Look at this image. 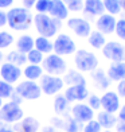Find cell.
Masks as SVG:
<instances>
[{
  "label": "cell",
  "mask_w": 125,
  "mask_h": 132,
  "mask_svg": "<svg viewBox=\"0 0 125 132\" xmlns=\"http://www.w3.org/2000/svg\"><path fill=\"white\" fill-rule=\"evenodd\" d=\"M32 23V16L27 8L16 7L7 12V24L16 31L27 30Z\"/></svg>",
  "instance_id": "6da1fadb"
},
{
  "label": "cell",
  "mask_w": 125,
  "mask_h": 132,
  "mask_svg": "<svg viewBox=\"0 0 125 132\" xmlns=\"http://www.w3.org/2000/svg\"><path fill=\"white\" fill-rule=\"evenodd\" d=\"M34 24L37 27V31L40 34V37L51 38L58 32L61 27V20L54 19L47 14H37L34 16Z\"/></svg>",
  "instance_id": "7a4b0ae2"
},
{
  "label": "cell",
  "mask_w": 125,
  "mask_h": 132,
  "mask_svg": "<svg viewBox=\"0 0 125 132\" xmlns=\"http://www.w3.org/2000/svg\"><path fill=\"white\" fill-rule=\"evenodd\" d=\"M74 63L78 71H83V73H92L98 69V58L96 57V54L83 49L75 51Z\"/></svg>",
  "instance_id": "3957f363"
},
{
  "label": "cell",
  "mask_w": 125,
  "mask_h": 132,
  "mask_svg": "<svg viewBox=\"0 0 125 132\" xmlns=\"http://www.w3.org/2000/svg\"><path fill=\"white\" fill-rule=\"evenodd\" d=\"M42 69H43V71H46V73L50 74V76L61 77V76H63L65 73H66L67 65H66V61H65L61 55L51 53L46 58H43Z\"/></svg>",
  "instance_id": "277c9868"
},
{
  "label": "cell",
  "mask_w": 125,
  "mask_h": 132,
  "mask_svg": "<svg viewBox=\"0 0 125 132\" xmlns=\"http://www.w3.org/2000/svg\"><path fill=\"white\" fill-rule=\"evenodd\" d=\"M23 116H24L23 109L19 106V104H15L12 101L3 104V106L0 108V121L5 124H15L20 121Z\"/></svg>",
  "instance_id": "5b68a950"
},
{
  "label": "cell",
  "mask_w": 125,
  "mask_h": 132,
  "mask_svg": "<svg viewBox=\"0 0 125 132\" xmlns=\"http://www.w3.org/2000/svg\"><path fill=\"white\" fill-rule=\"evenodd\" d=\"M52 51L58 55H71L77 51L75 42L71 39L67 34H59L52 43Z\"/></svg>",
  "instance_id": "8992f818"
},
{
  "label": "cell",
  "mask_w": 125,
  "mask_h": 132,
  "mask_svg": "<svg viewBox=\"0 0 125 132\" xmlns=\"http://www.w3.org/2000/svg\"><path fill=\"white\" fill-rule=\"evenodd\" d=\"M39 86L42 89V93H44L47 96H54L58 92L62 90V88L65 86V82L61 77H58V76L44 74V76L40 77Z\"/></svg>",
  "instance_id": "52a82bcc"
},
{
  "label": "cell",
  "mask_w": 125,
  "mask_h": 132,
  "mask_svg": "<svg viewBox=\"0 0 125 132\" xmlns=\"http://www.w3.org/2000/svg\"><path fill=\"white\" fill-rule=\"evenodd\" d=\"M102 54L106 59L112 62H125V46L120 42L109 40L102 47Z\"/></svg>",
  "instance_id": "ba28073f"
},
{
  "label": "cell",
  "mask_w": 125,
  "mask_h": 132,
  "mask_svg": "<svg viewBox=\"0 0 125 132\" xmlns=\"http://www.w3.org/2000/svg\"><path fill=\"white\" fill-rule=\"evenodd\" d=\"M15 92L23 100H38L42 96V89L39 86V84H37L35 81H28V80L17 84V86L15 88Z\"/></svg>",
  "instance_id": "9c48e42d"
},
{
  "label": "cell",
  "mask_w": 125,
  "mask_h": 132,
  "mask_svg": "<svg viewBox=\"0 0 125 132\" xmlns=\"http://www.w3.org/2000/svg\"><path fill=\"white\" fill-rule=\"evenodd\" d=\"M101 108H102L105 112L116 115L121 108L120 96L117 94V92L108 90L101 96Z\"/></svg>",
  "instance_id": "30bf717a"
},
{
  "label": "cell",
  "mask_w": 125,
  "mask_h": 132,
  "mask_svg": "<svg viewBox=\"0 0 125 132\" xmlns=\"http://www.w3.org/2000/svg\"><path fill=\"white\" fill-rule=\"evenodd\" d=\"M67 27L79 38H87L92 32V26L86 19L82 18H71L67 20Z\"/></svg>",
  "instance_id": "8fae6325"
},
{
  "label": "cell",
  "mask_w": 125,
  "mask_h": 132,
  "mask_svg": "<svg viewBox=\"0 0 125 132\" xmlns=\"http://www.w3.org/2000/svg\"><path fill=\"white\" fill-rule=\"evenodd\" d=\"M71 117H73L74 120H77L78 123H81V124H85L87 121H90V120H93L94 111L89 105L78 103V104H75L73 108H71Z\"/></svg>",
  "instance_id": "7c38bea8"
},
{
  "label": "cell",
  "mask_w": 125,
  "mask_h": 132,
  "mask_svg": "<svg viewBox=\"0 0 125 132\" xmlns=\"http://www.w3.org/2000/svg\"><path fill=\"white\" fill-rule=\"evenodd\" d=\"M116 23H117V19L113 15L102 14L101 16H98V19L96 22L97 31H100L101 34H104V35H109L112 32H114Z\"/></svg>",
  "instance_id": "4fadbf2b"
},
{
  "label": "cell",
  "mask_w": 125,
  "mask_h": 132,
  "mask_svg": "<svg viewBox=\"0 0 125 132\" xmlns=\"http://www.w3.org/2000/svg\"><path fill=\"white\" fill-rule=\"evenodd\" d=\"M22 76V70L19 66H15L10 62H5L2 65V68H0V77H2V80L8 82V84H14L16 82L17 80L20 78Z\"/></svg>",
  "instance_id": "5bb4252c"
},
{
  "label": "cell",
  "mask_w": 125,
  "mask_h": 132,
  "mask_svg": "<svg viewBox=\"0 0 125 132\" xmlns=\"http://www.w3.org/2000/svg\"><path fill=\"white\" fill-rule=\"evenodd\" d=\"M65 97L69 103H75V101H83L89 97V90L86 85H73L69 86L66 90H65Z\"/></svg>",
  "instance_id": "9a60e30c"
},
{
  "label": "cell",
  "mask_w": 125,
  "mask_h": 132,
  "mask_svg": "<svg viewBox=\"0 0 125 132\" xmlns=\"http://www.w3.org/2000/svg\"><path fill=\"white\" fill-rule=\"evenodd\" d=\"M39 121L32 116L23 117L20 121L15 123L14 132H38L39 131Z\"/></svg>",
  "instance_id": "2e32d148"
},
{
  "label": "cell",
  "mask_w": 125,
  "mask_h": 132,
  "mask_svg": "<svg viewBox=\"0 0 125 132\" xmlns=\"http://www.w3.org/2000/svg\"><path fill=\"white\" fill-rule=\"evenodd\" d=\"M49 14L51 15V18H54V19L63 20V19H67L69 10H67V7L65 5V3L62 2V0H51Z\"/></svg>",
  "instance_id": "e0dca14e"
},
{
  "label": "cell",
  "mask_w": 125,
  "mask_h": 132,
  "mask_svg": "<svg viewBox=\"0 0 125 132\" xmlns=\"http://www.w3.org/2000/svg\"><path fill=\"white\" fill-rule=\"evenodd\" d=\"M83 11L92 16H101L105 14V7L102 0H83Z\"/></svg>",
  "instance_id": "ac0fdd59"
},
{
  "label": "cell",
  "mask_w": 125,
  "mask_h": 132,
  "mask_svg": "<svg viewBox=\"0 0 125 132\" xmlns=\"http://www.w3.org/2000/svg\"><path fill=\"white\" fill-rule=\"evenodd\" d=\"M106 76L110 81L120 82L125 80V62H113L106 71Z\"/></svg>",
  "instance_id": "d6986e66"
},
{
  "label": "cell",
  "mask_w": 125,
  "mask_h": 132,
  "mask_svg": "<svg viewBox=\"0 0 125 132\" xmlns=\"http://www.w3.org/2000/svg\"><path fill=\"white\" fill-rule=\"evenodd\" d=\"M92 78L94 81L96 88L101 89V90L108 89V86L110 85V80L108 78V76H106L105 71L101 70V69H96L94 71H92Z\"/></svg>",
  "instance_id": "ffe728a7"
},
{
  "label": "cell",
  "mask_w": 125,
  "mask_h": 132,
  "mask_svg": "<svg viewBox=\"0 0 125 132\" xmlns=\"http://www.w3.org/2000/svg\"><path fill=\"white\" fill-rule=\"evenodd\" d=\"M63 82L67 84L69 86L73 85H86V80L78 70H69L67 73H65L63 77Z\"/></svg>",
  "instance_id": "44dd1931"
},
{
  "label": "cell",
  "mask_w": 125,
  "mask_h": 132,
  "mask_svg": "<svg viewBox=\"0 0 125 132\" xmlns=\"http://www.w3.org/2000/svg\"><path fill=\"white\" fill-rule=\"evenodd\" d=\"M97 121L100 123V125L104 129H112L117 123V117L113 115V113H108L105 111H101L97 115Z\"/></svg>",
  "instance_id": "7402d4cb"
},
{
  "label": "cell",
  "mask_w": 125,
  "mask_h": 132,
  "mask_svg": "<svg viewBox=\"0 0 125 132\" xmlns=\"http://www.w3.org/2000/svg\"><path fill=\"white\" fill-rule=\"evenodd\" d=\"M23 74H24V77L28 81H37L43 76V69H42L40 65H31L30 63L24 68Z\"/></svg>",
  "instance_id": "603a6c76"
},
{
  "label": "cell",
  "mask_w": 125,
  "mask_h": 132,
  "mask_svg": "<svg viewBox=\"0 0 125 132\" xmlns=\"http://www.w3.org/2000/svg\"><path fill=\"white\" fill-rule=\"evenodd\" d=\"M34 43H35V40L30 37V35H22L16 42L17 51H20L23 54H27L34 49Z\"/></svg>",
  "instance_id": "cb8c5ba5"
},
{
  "label": "cell",
  "mask_w": 125,
  "mask_h": 132,
  "mask_svg": "<svg viewBox=\"0 0 125 132\" xmlns=\"http://www.w3.org/2000/svg\"><path fill=\"white\" fill-rule=\"evenodd\" d=\"M87 42L93 49H102L106 43V39H105V35L101 34L100 31H92L90 35L87 37Z\"/></svg>",
  "instance_id": "d4e9b609"
},
{
  "label": "cell",
  "mask_w": 125,
  "mask_h": 132,
  "mask_svg": "<svg viewBox=\"0 0 125 132\" xmlns=\"http://www.w3.org/2000/svg\"><path fill=\"white\" fill-rule=\"evenodd\" d=\"M34 46L42 54H51V51H52V42L49 38H44V37H38L35 39Z\"/></svg>",
  "instance_id": "484cf974"
},
{
  "label": "cell",
  "mask_w": 125,
  "mask_h": 132,
  "mask_svg": "<svg viewBox=\"0 0 125 132\" xmlns=\"http://www.w3.org/2000/svg\"><path fill=\"white\" fill-rule=\"evenodd\" d=\"M69 101L66 100L65 96H57L55 100H54V111L57 115L59 116H63L66 115L67 111H69Z\"/></svg>",
  "instance_id": "4316f807"
},
{
  "label": "cell",
  "mask_w": 125,
  "mask_h": 132,
  "mask_svg": "<svg viewBox=\"0 0 125 132\" xmlns=\"http://www.w3.org/2000/svg\"><path fill=\"white\" fill-rule=\"evenodd\" d=\"M7 62L20 68L22 65H24L27 62V55L23 54V53H20V51H17V50L16 51H11L7 55Z\"/></svg>",
  "instance_id": "83f0119b"
},
{
  "label": "cell",
  "mask_w": 125,
  "mask_h": 132,
  "mask_svg": "<svg viewBox=\"0 0 125 132\" xmlns=\"http://www.w3.org/2000/svg\"><path fill=\"white\" fill-rule=\"evenodd\" d=\"M102 2H104L105 11H108V14L114 16V15H118L121 12L120 0H102Z\"/></svg>",
  "instance_id": "f1b7e54d"
},
{
  "label": "cell",
  "mask_w": 125,
  "mask_h": 132,
  "mask_svg": "<svg viewBox=\"0 0 125 132\" xmlns=\"http://www.w3.org/2000/svg\"><path fill=\"white\" fill-rule=\"evenodd\" d=\"M65 121H63V128L66 132H79L81 131V123H78L77 120H74L73 117H66V119H63Z\"/></svg>",
  "instance_id": "f546056e"
},
{
  "label": "cell",
  "mask_w": 125,
  "mask_h": 132,
  "mask_svg": "<svg viewBox=\"0 0 125 132\" xmlns=\"http://www.w3.org/2000/svg\"><path fill=\"white\" fill-rule=\"evenodd\" d=\"M26 55H27V62H30L31 65H40L43 62V54L40 51H38L37 49H32Z\"/></svg>",
  "instance_id": "4dcf8cb0"
},
{
  "label": "cell",
  "mask_w": 125,
  "mask_h": 132,
  "mask_svg": "<svg viewBox=\"0 0 125 132\" xmlns=\"http://www.w3.org/2000/svg\"><path fill=\"white\" fill-rule=\"evenodd\" d=\"M15 89L12 88V85L8 82H5L3 80H0V98H10L12 96Z\"/></svg>",
  "instance_id": "1f68e13d"
},
{
  "label": "cell",
  "mask_w": 125,
  "mask_h": 132,
  "mask_svg": "<svg viewBox=\"0 0 125 132\" xmlns=\"http://www.w3.org/2000/svg\"><path fill=\"white\" fill-rule=\"evenodd\" d=\"M69 11L73 12H79L83 10V0H62Z\"/></svg>",
  "instance_id": "d6a6232c"
},
{
  "label": "cell",
  "mask_w": 125,
  "mask_h": 132,
  "mask_svg": "<svg viewBox=\"0 0 125 132\" xmlns=\"http://www.w3.org/2000/svg\"><path fill=\"white\" fill-rule=\"evenodd\" d=\"M51 5V0H37L35 3V10L38 11V14H47Z\"/></svg>",
  "instance_id": "836d02e7"
},
{
  "label": "cell",
  "mask_w": 125,
  "mask_h": 132,
  "mask_svg": "<svg viewBox=\"0 0 125 132\" xmlns=\"http://www.w3.org/2000/svg\"><path fill=\"white\" fill-rule=\"evenodd\" d=\"M83 132H101L102 131V127L100 125V123L97 121V120H90V121L85 123V125H83Z\"/></svg>",
  "instance_id": "e575fe53"
},
{
  "label": "cell",
  "mask_w": 125,
  "mask_h": 132,
  "mask_svg": "<svg viewBox=\"0 0 125 132\" xmlns=\"http://www.w3.org/2000/svg\"><path fill=\"white\" fill-rule=\"evenodd\" d=\"M12 42H14V37L10 32H5V31L0 32V49H7Z\"/></svg>",
  "instance_id": "d590c367"
},
{
  "label": "cell",
  "mask_w": 125,
  "mask_h": 132,
  "mask_svg": "<svg viewBox=\"0 0 125 132\" xmlns=\"http://www.w3.org/2000/svg\"><path fill=\"white\" fill-rule=\"evenodd\" d=\"M114 32L116 35L120 39L125 40V18L122 19H118L117 23H116V28H114Z\"/></svg>",
  "instance_id": "8d00e7d4"
},
{
  "label": "cell",
  "mask_w": 125,
  "mask_h": 132,
  "mask_svg": "<svg viewBox=\"0 0 125 132\" xmlns=\"http://www.w3.org/2000/svg\"><path fill=\"white\" fill-rule=\"evenodd\" d=\"M87 105L93 111H98L101 108V97H98L97 94H90L87 97Z\"/></svg>",
  "instance_id": "74e56055"
},
{
  "label": "cell",
  "mask_w": 125,
  "mask_h": 132,
  "mask_svg": "<svg viewBox=\"0 0 125 132\" xmlns=\"http://www.w3.org/2000/svg\"><path fill=\"white\" fill-rule=\"evenodd\" d=\"M117 94L120 97L125 98V80H122L117 84Z\"/></svg>",
  "instance_id": "f35d334b"
},
{
  "label": "cell",
  "mask_w": 125,
  "mask_h": 132,
  "mask_svg": "<svg viewBox=\"0 0 125 132\" xmlns=\"http://www.w3.org/2000/svg\"><path fill=\"white\" fill-rule=\"evenodd\" d=\"M114 127H116L117 132H125V121H122V120H117Z\"/></svg>",
  "instance_id": "ab89813d"
},
{
  "label": "cell",
  "mask_w": 125,
  "mask_h": 132,
  "mask_svg": "<svg viewBox=\"0 0 125 132\" xmlns=\"http://www.w3.org/2000/svg\"><path fill=\"white\" fill-rule=\"evenodd\" d=\"M11 101H12V103H15V104H20L22 103V101H23V98L20 97V96L19 94H17L15 90H14V93H12V96H11Z\"/></svg>",
  "instance_id": "60d3db41"
},
{
  "label": "cell",
  "mask_w": 125,
  "mask_h": 132,
  "mask_svg": "<svg viewBox=\"0 0 125 132\" xmlns=\"http://www.w3.org/2000/svg\"><path fill=\"white\" fill-rule=\"evenodd\" d=\"M14 3V0H0V8H8Z\"/></svg>",
  "instance_id": "b9f144b4"
},
{
  "label": "cell",
  "mask_w": 125,
  "mask_h": 132,
  "mask_svg": "<svg viewBox=\"0 0 125 132\" xmlns=\"http://www.w3.org/2000/svg\"><path fill=\"white\" fill-rule=\"evenodd\" d=\"M5 24H7V14L0 10V27H3Z\"/></svg>",
  "instance_id": "7bdbcfd3"
},
{
  "label": "cell",
  "mask_w": 125,
  "mask_h": 132,
  "mask_svg": "<svg viewBox=\"0 0 125 132\" xmlns=\"http://www.w3.org/2000/svg\"><path fill=\"white\" fill-rule=\"evenodd\" d=\"M117 120H122V121H125V105H121L120 111H118Z\"/></svg>",
  "instance_id": "ee69618b"
},
{
  "label": "cell",
  "mask_w": 125,
  "mask_h": 132,
  "mask_svg": "<svg viewBox=\"0 0 125 132\" xmlns=\"http://www.w3.org/2000/svg\"><path fill=\"white\" fill-rule=\"evenodd\" d=\"M35 3H37V0H23V4L26 8H31L32 5H35Z\"/></svg>",
  "instance_id": "f6af8a7d"
},
{
  "label": "cell",
  "mask_w": 125,
  "mask_h": 132,
  "mask_svg": "<svg viewBox=\"0 0 125 132\" xmlns=\"http://www.w3.org/2000/svg\"><path fill=\"white\" fill-rule=\"evenodd\" d=\"M42 132H57V131H55V128L52 127V125H49V127H44Z\"/></svg>",
  "instance_id": "bcb514c9"
},
{
  "label": "cell",
  "mask_w": 125,
  "mask_h": 132,
  "mask_svg": "<svg viewBox=\"0 0 125 132\" xmlns=\"http://www.w3.org/2000/svg\"><path fill=\"white\" fill-rule=\"evenodd\" d=\"M0 132H14V129L7 128V127H0Z\"/></svg>",
  "instance_id": "7dc6e473"
},
{
  "label": "cell",
  "mask_w": 125,
  "mask_h": 132,
  "mask_svg": "<svg viewBox=\"0 0 125 132\" xmlns=\"http://www.w3.org/2000/svg\"><path fill=\"white\" fill-rule=\"evenodd\" d=\"M120 4H121V10L125 11V0H120Z\"/></svg>",
  "instance_id": "c3c4849f"
},
{
  "label": "cell",
  "mask_w": 125,
  "mask_h": 132,
  "mask_svg": "<svg viewBox=\"0 0 125 132\" xmlns=\"http://www.w3.org/2000/svg\"><path fill=\"white\" fill-rule=\"evenodd\" d=\"M3 106V98H0V108Z\"/></svg>",
  "instance_id": "681fc988"
},
{
  "label": "cell",
  "mask_w": 125,
  "mask_h": 132,
  "mask_svg": "<svg viewBox=\"0 0 125 132\" xmlns=\"http://www.w3.org/2000/svg\"><path fill=\"white\" fill-rule=\"evenodd\" d=\"M104 132H113V131H112V129H105Z\"/></svg>",
  "instance_id": "f907efd6"
},
{
  "label": "cell",
  "mask_w": 125,
  "mask_h": 132,
  "mask_svg": "<svg viewBox=\"0 0 125 132\" xmlns=\"http://www.w3.org/2000/svg\"><path fill=\"white\" fill-rule=\"evenodd\" d=\"M2 59H3V54L0 53V61H2Z\"/></svg>",
  "instance_id": "816d5d0a"
}]
</instances>
